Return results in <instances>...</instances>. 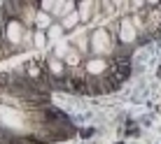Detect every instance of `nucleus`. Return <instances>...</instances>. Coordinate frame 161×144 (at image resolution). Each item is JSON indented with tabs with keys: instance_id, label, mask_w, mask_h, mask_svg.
Instances as JSON below:
<instances>
[{
	"instance_id": "obj_2",
	"label": "nucleus",
	"mask_w": 161,
	"mask_h": 144,
	"mask_svg": "<svg viewBox=\"0 0 161 144\" xmlns=\"http://www.w3.org/2000/svg\"><path fill=\"white\" fill-rule=\"evenodd\" d=\"M0 144H21V142H9V140H0Z\"/></svg>"
},
{
	"instance_id": "obj_1",
	"label": "nucleus",
	"mask_w": 161,
	"mask_h": 144,
	"mask_svg": "<svg viewBox=\"0 0 161 144\" xmlns=\"http://www.w3.org/2000/svg\"><path fill=\"white\" fill-rule=\"evenodd\" d=\"M73 135L75 123L54 105L40 56L0 72V140L54 144Z\"/></svg>"
}]
</instances>
